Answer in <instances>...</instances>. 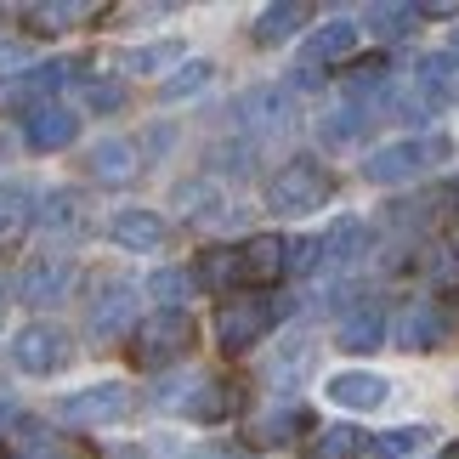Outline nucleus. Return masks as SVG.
<instances>
[{"mask_svg":"<svg viewBox=\"0 0 459 459\" xmlns=\"http://www.w3.org/2000/svg\"><path fill=\"white\" fill-rule=\"evenodd\" d=\"M199 341V324L176 307V312H153L131 329V363L136 368H170L176 358H187Z\"/></svg>","mask_w":459,"mask_h":459,"instance_id":"nucleus-1","label":"nucleus"},{"mask_svg":"<svg viewBox=\"0 0 459 459\" xmlns=\"http://www.w3.org/2000/svg\"><path fill=\"white\" fill-rule=\"evenodd\" d=\"M329 199H334V176L317 159H290L267 182V204L278 216H307V210H324Z\"/></svg>","mask_w":459,"mask_h":459,"instance_id":"nucleus-2","label":"nucleus"},{"mask_svg":"<svg viewBox=\"0 0 459 459\" xmlns=\"http://www.w3.org/2000/svg\"><path fill=\"white\" fill-rule=\"evenodd\" d=\"M278 301H261V295H238V301H221L216 307V346L221 351H250V346H261V334H267L273 324H278Z\"/></svg>","mask_w":459,"mask_h":459,"instance_id":"nucleus-3","label":"nucleus"},{"mask_svg":"<svg viewBox=\"0 0 459 459\" xmlns=\"http://www.w3.org/2000/svg\"><path fill=\"white\" fill-rule=\"evenodd\" d=\"M437 159H448V143L443 136H431V143H385L368 153V165L363 176L368 182H380V187H397V182H414L426 165H437Z\"/></svg>","mask_w":459,"mask_h":459,"instance_id":"nucleus-4","label":"nucleus"},{"mask_svg":"<svg viewBox=\"0 0 459 459\" xmlns=\"http://www.w3.org/2000/svg\"><path fill=\"white\" fill-rule=\"evenodd\" d=\"M68 358H74V341H68L57 324H23L17 341H12V363L23 368V375H34V380L68 368Z\"/></svg>","mask_w":459,"mask_h":459,"instance_id":"nucleus-5","label":"nucleus"},{"mask_svg":"<svg viewBox=\"0 0 459 459\" xmlns=\"http://www.w3.org/2000/svg\"><path fill=\"white\" fill-rule=\"evenodd\" d=\"M131 317H136V290L126 278H108V284L91 295V307H85V334H91L97 346H108L131 329Z\"/></svg>","mask_w":459,"mask_h":459,"instance_id":"nucleus-6","label":"nucleus"},{"mask_svg":"<svg viewBox=\"0 0 459 459\" xmlns=\"http://www.w3.org/2000/svg\"><path fill=\"white\" fill-rule=\"evenodd\" d=\"M74 290V261L68 255H34L23 273H17V295L29 307H57L63 295Z\"/></svg>","mask_w":459,"mask_h":459,"instance_id":"nucleus-7","label":"nucleus"},{"mask_svg":"<svg viewBox=\"0 0 459 459\" xmlns=\"http://www.w3.org/2000/svg\"><path fill=\"white\" fill-rule=\"evenodd\" d=\"M131 414V392L126 385H85V392L63 397V420L68 426H114Z\"/></svg>","mask_w":459,"mask_h":459,"instance_id":"nucleus-8","label":"nucleus"},{"mask_svg":"<svg viewBox=\"0 0 459 459\" xmlns=\"http://www.w3.org/2000/svg\"><path fill=\"white\" fill-rule=\"evenodd\" d=\"M80 136V114L63 108V102H40V108L23 114V143L34 153H63Z\"/></svg>","mask_w":459,"mask_h":459,"instance_id":"nucleus-9","label":"nucleus"},{"mask_svg":"<svg viewBox=\"0 0 459 459\" xmlns=\"http://www.w3.org/2000/svg\"><path fill=\"white\" fill-rule=\"evenodd\" d=\"M284 273H290V244L278 238V233H255V238L238 250V284L267 290V284H278Z\"/></svg>","mask_w":459,"mask_h":459,"instance_id":"nucleus-10","label":"nucleus"},{"mask_svg":"<svg viewBox=\"0 0 459 459\" xmlns=\"http://www.w3.org/2000/svg\"><path fill=\"white\" fill-rule=\"evenodd\" d=\"M414 85L426 108H454L459 102V57L454 51H431V57L414 63Z\"/></svg>","mask_w":459,"mask_h":459,"instance_id":"nucleus-11","label":"nucleus"},{"mask_svg":"<svg viewBox=\"0 0 459 459\" xmlns=\"http://www.w3.org/2000/svg\"><path fill=\"white\" fill-rule=\"evenodd\" d=\"M176 409H182L187 420H204V426H210V420H227V414H233L238 409V385L233 380H187V397L182 403H176Z\"/></svg>","mask_w":459,"mask_h":459,"instance_id":"nucleus-12","label":"nucleus"},{"mask_svg":"<svg viewBox=\"0 0 459 459\" xmlns=\"http://www.w3.org/2000/svg\"><path fill=\"white\" fill-rule=\"evenodd\" d=\"M233 114L244 126H255V131H278V126L295 119V102H290V91H278V85H261V91H244L233 102Z\"/></svg>","mask_w":459,"mask_h":459,"instance_id":"nucleus-13","label":"nucleus"},{"mask_svg":"<svg viewBox=\"0 0 459 459\" xmlns=\"http://www.w3.org/2000/svg\"><path fill=\"white\" fill-rule=\"evenodd\" d=\"M102 17V6H80V0H40V6H23V23L34 34H68L80 23H91Z\"/></svg>","mask_w":459,"mask_h":459,"instance_id":"nucleus-14","label":"nucleus"},{"mask_svg":"<svg viewBox=\"0 0 459 459\" xmlns=\"http://www.w3.org/2000/svg\"><path fill=\"white\" fill-rule=\"evenodd\" d=\"M29 227H34V193L17 182H0V255L17 250Z\"/></svg>","mask_w":459,"mask_h":459,"instance_id":"nucleus-15","label":"nucleus"},{"mask_svg":"<svg viewBox=\"0 0 459 459\" xmlns=\"http://www.w3.org/2000/svg\"><path fill=\"white\" fill-rule=\"evenodd\" d=\"M85 165H91L97 182L126 187V182H136V143H126V136H108V143H97L91 153H85Z\"/></svg>","mask_w":459,"mask_h":459,"instance_id":"nucleus-16","label":"nucleus"},{"mask_svg":"<svg viewBox=\"0 0 459 459\" xmlns=\"http://www.w3.org/2000/svg\"><path fill=\"white\" fill-rule=\"evenodd\" d=\"M108 238L119 250H159V244H165V221H159L153 210H119L108 221Z\"/></svg>","mask_w":459,"mask_h":459,"instance_id":"nucleus-17","label":"nucleus"},{"mask_svg":"<svg viewBox=\"0 0 459 459\" xmlns=\"http://www.w3.org/2000/svg\"><path fill=\"white\" fill-rule=\"evenodd\" d=\"M385 392H392V385H385L380 375H363V368H346V375H334V380H329V397L341 403V409H358V414L380 409Z\"/></svg>","mask_w":459,"mask_h":459,"instance_id":"nucleus-18","label":"nucleus"},{"mask_svg":"<svg viewBox=\"0 0 459 459\" xmlns=\"http://www.w3.org/2000/svg\"><path fill=\"white\" fill-rule=\"evenodd\" d=\"M334 341H341V351H380V341H385V312L380 307H351L341 317V329H334Z\"/></svg>","mask_w":459,"mask_h":459,"instance_id":"nucleus-19","label":"nucleus"},{"mask_svg":"<svg viewBox=\"0 0 459 459\" xmlns=\"http://www.w3.org/2000/svg\"><path fill=\"white\" fill-rule=\"evenodd\" d=\"M68 80H74L68 63H40V68H29V74L6 80V102H29V108H40V97L57 91V85H68Z\"/></svg>","mask_w":459,"mask_h":459,"instance_id":"nucleus-20","label":"nucleus"},{"mask_svg":"<svg viewBox=\"0 0 459 459\" xmlns=\"http://www.w3.org/2000/svg\"><path fill=\"white\" fill-rule=\"evenodd\" d=\"M312 23V6H301V0H278V6H267L255 17V40L261 46H284L290 34H301Z\"/></svg>","mask_w":459,"mask_h":459,"instance_id":"nucleus-21","label":"nucleus"},{"mask_svg":"<svg viewBox=\"0 0 459 459\" xmlns=\"http://www.w3.org/2000/svg\"><path fill=\"white\" fill-rule=\"evenodd\" d=\"M443 312L437 307H409L403 312V324H397V346L403 351H431V346H443Z\"/></svg>","mask_w":459,"mask_h":459,"instance_id":"nucleus-22","label":"nucleus"},{"mask_svg":"<svg viewBox=\"0 0 459 459\" xmlns=\"http://www.w3.org/2000/svg\"><path fill=\"white\" fill-rule=\"evenodd\" d=\"M351 46H358V29L351 23H329L307 40V63L301 68H324V63H351Z\"/></svg>","mask_w":459,"mask_h":459,"instance_id":"nucleus-23","label":"nucleus"},{"mask_svg":"<svg viewBox=\"0 0 459 459\" xmlns=\"http://www.w3.org/2000/svg\"><path fill=\"white\" fill-rule=\"evenodd\" d=\"M187 51L182 40H159V46H136V51H119V68L126 74H165L170 63H182Z\"/></svg>","mask_w":459,"mask_h":459,"instance_id":"nucleus-24","label":"nucleus"},{"mask_svg":"<svg viewBox=\"0 0 459 459\" xmlns=\"http://www.w3.org/2000/svg\"><path fill=\"white\" fill-rule=\"evenodd\" d=\"M301 426H307L301 409H273V414H261L255 426H250V443H255V448H284Z\"/></svg>","mask_w":459,"mask_h":459,"instance_id":"nucleus-25","label":"nucleus"},{"mask_svg":"<svg viewBox=\"0 0 459 459\" xmlns=\"http://www.w3.org/2000/svg\"><path fill=\"white\" fill-rule=\"evenodd\" d=\"M193 278H199L204 290H233L238 284V250H221V244H216V250H204Z\"/></svg>","mask_w":459,"mask_h":459,"instance_id":"nucleus-26","label":"nucleus"},{"mask_svg":"<svg viewBox=\"0 0 459 459\" xmlns=\"http://www.w3.org/2000/svg\"><path fill=\"white\" fill-rule=\"evenodd\" d=\"M363 448H368V437H363L358 426H329V431L312 443L307 459H351V454H363Z\"/></svg>","mask_w":459,"mask_h":459,"instance_id":"nucleus-27","label":"nucleus"},{"mask_svg":"<svg viewBox=\"0 0 459 459\" xmlns=\"http://www.w3.org/2000/svg\"><path fill=\"white\" fill-rule=\"evenodd\" d=\"M414 23H420V6H368V29L380 40H403V34H414Z\"/></svg>","mask_w":459,"mask_h":459,"instance_id":"nucleus-28","label":"nucleus"},{"mask_svg":"<svg viewBox=\"0 0 459 459\" xmlns=\"http://www.w3.org/2000/svg\"><path fill=\"white\" fill-rule=\"evenodd\" d=\"M431 431H420V426H397V431H380V437H368V454L375 459H409L420 443H426Z\"/></svg>","mask_w":459,"mask_h":459,"instance_id":"nucleus-29","label":"nucleus"},{"mask_svg":"<svg viewBox=\"0 0 459 459\" xmlns=\"http://www.w3.org/2000/svg\"><path fill=\"white\" fill-rule=\"evenodd\" d=\"M210 74H216L210 63H182L165 85H159V97H165V102H187L193 91H204V85H210Z\"/></svg>","mask_w":459,"mask_h":459,"instance_id":"nucleus-30","label":"nucleus"},{"mask_svg":"<svg viewBox=\"0 0 459 459\" xmlns=\"http://www.w3.org/2000/svg\"><path fill=\"white\" fill-rule=\"evenodd\" d=\"M385 74H392V63H385V57H358V63H346V91L351 97L385 91Z\"/></svg>","mask_w":459,"mask_h":459,"instance_id":"nucleus-31","label":"nucleus"},{"mask_svg":"<svg viewBox=\"0 0 459 459\" xmlns=\"http://www.w3.org/2000/svg\"><path fill=\"white\" fill-rule=\"evenodd\" d=\"M363 244H368V227H363V221H341V227H334V233L324 238V255L346 267V261H358V255H363Z\"/></svg>","mask_w":459,"mask_h":459,"instance_id":"nucleus-32","label":"nucleus"},{"mask_svg":"<svg viewBox=\"0 0 459 459\" xmlns=\"http://www.w3.org/2000/svg\"><path fill=\"white\" fill-rule=\"evenodd\" d=\"M143 290H148L153 301H159V312H176V301H182V295L193 290V278H187V273H176V267H159V273L148 278Z\"/></svg>","mask_w":459,"mask_h":459,"instance_id":"nucleus-33","label":"nucleus"},{"mask_svg":"<svg viewBox=\"0 0 459 459\" xmlns=\"http://www.w3.org/2000/svg\"><path fill=\"white\" fill-rule=\"evenodd\" d=\"M40 221L46 227H80V199H74V193H51L46 210H40Z\"/></svg>","mask_w":459,"mask_h":459,"instance_id":"nucleus-34","label":"nucleus"},{"mask_svg":"<svg viewBox=\"0 0 459 459\" xmlns=\"http://www.w3.org/2000/svg\"><path fill=\"white\" fill-rule=\"evenodd\" d=\"M363 126H368V119L358 108H346V114H329L324 119V136H329V143H351V136H363Z\"/></svg>","mask_w":459,"mask_h":459,"instance_id":"nucleus-35","label":"nucleus"},{"mask_svg":"<svg viewBox=\"0 0 459 459\" xmlns=\"http://www.w3.org/2000/svg\"><path fill=\"white\" fill-rule=\"evenodd\" d=\"M317 261H324V238H301V244H290V273H312Z\"/></svg>","mask_w":459,"mask_h":459,"instance_id":"nucleus-36","label":"nucleus"},{"mask_svg":"<svg viewBox=\"0 0 459 459\" xmlns=\"http://www.w3.org/2000/svg\"><path fill=\"white\" fill-rule=\"evenodd\" d=\"M119 85H91V108H119Z\"/></svg>","mask_w":459,"mask_h":459,"instance_id":"nucleus-37","label":"nucleus"},{"mask_svg":"<svg viewBox=\"0 0 459 459\" xmlns=\"http://www.w3.org/2000/svg\"><path fill=\"white\" fill-rule=\"evenodd\" d=\"M187 459H238V448H227V443H204V448H193Z\"/></svg>","mask_w":459,"mask_h":459,"instance_id":"nucleus-38","label":"nucleus"},{"mask_svg":"<svg viewBox=\"0 0 459 459\" xmlns=\"http://www.w3.org/2000/svg\"><path fill=\"white\" fill-rule=\"evenodd\" d=\"M17 459H68V454H63V448H51V443H29Z\"/></svg>","mask_w":459,"mask_h":459,"instance_id":"nucleus-39","label":"nucleus"},{"mask_svg":"<svg viewBox=\"0 0 459 459\" xmlns=\"http://www.w3.org/2000/svg\"><path fill=\"white\" fill-rule=\"evenodd\" d=\"M420 17H459L454 0H431V6H420Z\"/></svg>","mask_w":459,"mask_h":459,"instance_id":"nucleus-40","label":"nucleus"},{"mask_svg":"<svg viewBox=\"0 0 459 459\" xmlns=\"http://www.w3.org/2000/svg\"><path fill=\"white\" fill-rule=\"evenodd\" d=\"M23 63V46H0V68H17Z\"/></svg>","mask_w":459,"mask_h":459,"instance_id":"nucleus-41","label":"nucleus"},{"mask_svg":"<svg viewBox=\"0 0 459 459\" xmlns=\"http://www.w3.org/2000/svg\"><path fill=\"white\" fill-rule=\"evenodd\" d=\"M114 459H143V454H136V448H119V454H114Z\"/></svg>","mask_w":459,"mask_h":459,"instance_id":"nucleus-42","label":"nucleus"},{"mask_svg":"<svg viewBox=\"0 0 459 459\" xmlns=\"http://www.w3.org/2000/svg\"><path fill=\"white\" fill-rule=\"evenodd\" d=\"M443 459H459V443H454V448H443Z\"/></svg>","mask_w":459,"mask_h":459,"instance_id":"nucleus-43","label":"nucleus"},{"mask_svg":"<svg viewBox=\"0 0 459 459\" xmlns=\"http://www.w3.org/2000/svg\"><path fill=\"white\" fill-rule=\"evenodd\" d=\"M454 57H459V29H454Z\"/></svg>","mask_w":459,"mask_h":459,"instance_id":"nucleus-44","label":"nucleus"},{"mask_svg":"<svg viewBox=\"0 0 459 459\" xmlns=\"http://www.w3.org/2000/svg\"><path fill=\"white\" fill-rule=\"evenodd\" d=\"M0 420H6V409H0Z\"/></svg>","mask_w":459,"mask_h":459,"instance_id":"nucleus-45","label":"nucleus"},{"mask_svg":"<svg viewBox=\"0 0 459 459\" xmlns=\"http://www.w3.org/2000/svg\"><path fill=\"white\" fill-rule=\"evenodd\" d=\"M454 193H459V187H454Z\"/></svg>","mask_w":459,"mask_h":459,"instance_id":"nucleus-46","label":"nucleus"}]
</instances>
